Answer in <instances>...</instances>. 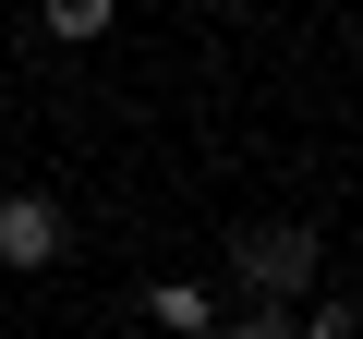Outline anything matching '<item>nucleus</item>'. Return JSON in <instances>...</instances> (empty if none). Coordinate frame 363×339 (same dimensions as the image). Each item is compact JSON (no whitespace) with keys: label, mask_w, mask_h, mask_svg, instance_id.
Returning <instances> with one entry per match:
<instances>
[{"label":"nucleus","mask_w":363,"mask_h":339,"mask_svg":"<svg viewBox=\"0 0 363 339\" xmlns=\"http://www.w3.org/2000/svg\"><path fill=\"white\" fill-rule=\"evenodd\" d=\"M303 279H315V230H242V291L255 303H279Z\"/></svg>","instance_id":"obj_1"},{"label":"nucleus","mask_w":363,"mask_h":339,"mask_svg":"<svg viewBox=\"0 0 363 339\" xmlns=\"http://www.w3.org/2000/svg\"><path fill=\"white\" fill-rule=\"evenodd\" d=\"M49 255H61V218L37 194H0V267H49Z\"/></svg>","instance_id":"obj_2"},{"label":"nucleus","mask_w":363,"mask_h":339,"mask_svg":"<svg viewBox=\"0 0 363 339\" xmlns=\"http://www.w3.org/2000/svg\"><path fill=\"white\" fill-rule=\"evenodd\" d=\"M121 0H49V37H109Z\"/></svg>","instance_id":"obj_3"},{"label":"nucleus","mask_w":363,"mask_h":339,"mask_svg":"<svg viewBox=\"0 0 363 339\" xmlns=\"http://www.w3.org/2000/svg\"><path fill=\"white\" fill-rule=\"evenodd\" d=\"M157 315H169V327H194V339H206V327H218V303H206V291H194V279H169V291H157Z\"/></svg>","instance_id":"obj_4"}]
</instances>
